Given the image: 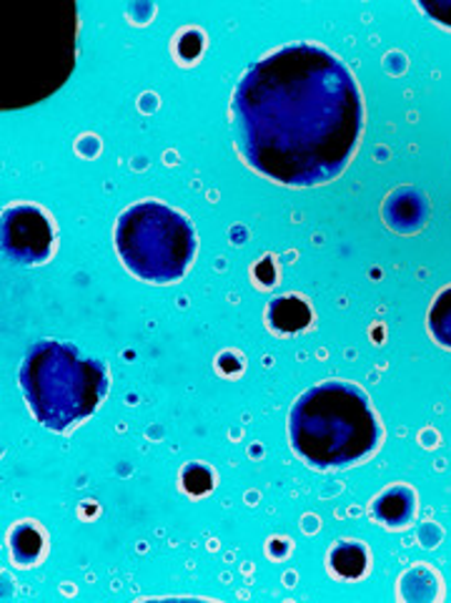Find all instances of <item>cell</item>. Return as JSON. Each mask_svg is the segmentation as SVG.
<instances>
[{"mask_svg":"<svg viewBox=\"0 0 451 603\" xmlns=\"http://www.w3.org/2000/svg\"><path fill=\"white\" fill-rule=\"evenodd\" d=\"M429 330L441 347L451 350V287L441 290L429 310Z\"/></svg>","mask_w":451,"mask_h":603,"instance_id":"7c38bea8","label":"cell"},{"mask_svg":"<svg viewBox=\"0 0 451 603\" xmlns=\"http://www.w3.org/2000/svg\"><path fill=\"white\" fill-rule=\"evenodd\" d=\"M397 596L399 601L409 603H434L444 599V586H441V579L434 569L419 563L401 573Z\"/></svg>","mask_w":451,"mask_h":603,"instance_id":"30bf717a","label":"cell"},{"mask_svg":"<svg viewBox=\"0 0 451 603\" xmlns=\"http://www.w3.org/2000/svg\"><path fill=\"white\" fill-rule=\"evenodd\" d=\"M213 486H216V476L209 466H203V462H188V466H183L181 488L188 496L201 498L206 493H211Z\"/></svg>","mask_w":451,"mask_h":603,"instance_id":"4fadbf2b","label":"cell"},{"mask_svg":"<svg viewBox=\"0 0 451 603\" xmlns=\"http://www.w3.org/2000/svg\"><path fill=\"white\" fill-rule=\"evenodd\" d=\"M289 551H291V541H286V538H271L269 541L266 553L271 555V559H284Z\"/></svg>","mask_w":451,"mask_h":603,"instance_id":"ac0fdd59","label":"cell"},{"mask_svg":"<svg viewBox=\"0 0 451 603\" xmlns=\"http://www.w3.org/2000/svg\"><path fill=\"white\" fill-rule=\"evenodd\" d=\"M253 277H256L259 287H274L276 284V264L271 257H263L261 262L253 267Z\"/></svg>","mask_w":451,"mask_h":603,"instance_id":"e0dca14e","label":"cell"},{"mask_svg":"<svg viewBox=\"0 0 451 603\" xmlns=\"http://www.w3.org/2000/svg\"><path fill=\"white\" fill-rule=\"evenodd\" d=\"M241 159L286 187H318L346 169L364 132L354 73L332 51L294 43L243 73L231 98Z\"/></svg>","mask_w":451,"mask_h":603,"instance_id":"6da1fadb","label":"cell"},{"mask_svg":"<svg viewBox=\"0 0 451 603\" xmlns=\"http://www.w3.org/2000/svg\"><path fill=\"white\" fill-rule=\"evenodd\" d=\"M206 49V35L199 28H183L174 41V53L181 63H196Z\"/></svg>","mask_w":451,"mask_h":603,"instance_id":"5bb4252c","label":"cell"},{"mask_svg":"<svg viewBox=\"0 0 451 603\" xmlns=\"http://www.w3.org/2000/svg\"><path fill=\"white\" fill-rule=\"evenodd\" d=\"M55 227L49 211L35 204H15L3 211V252L18 264L49 262Z\"/></svg>","mask_w":451,"mask_h":603,"instance_id":"5b68a950","label":"cell"},{"mask_svg":"<svg viewBox=\"0 0 451 603\" xmlns=\"http://www.w3.org/2000/svg\"><path fill=\"white\" fill-rule=\"evenodd\" d=\"M371 569V553L361 541H338L328 551V571L342 581H359Z\"/></svg>","mask_w":451,"mask_h":603,"instance_id":"8fae6325","label":"cell"},{"mask_svg":"<svg viewBox=\"0 0 451 603\" xmlns=\"http://www.w3.org/2000/svg\"><path fill=\"white\" fill-rule=\"evenodd\" d=\"M419 11L427 13L434 23L451 28V0H431V3H419Z\"/></svg>","mask_w":451,"mask_h":603,"instance_id":"9a60e30c","label":"cell"},{"mask_svg":"<svg viewBox=\"0 0 451 603\" xmlns=\"http://www.w3.org/2000/svg\"><path fill=\"white\" fill-rule=\"evenodd\" d=\"M103 362L83 357L78 347L41 340L21 365V387L35 420L53 433H65L98 410L108 393Z\"/></svg>","mask_w":451,"mask_h":603,"instance_id":"3957f363","label":"cell"},{"mask_svg":"<svg viewBox=\"0 0 451 603\" xmlns=\"http://www.w3.org/2000/svg\"><path fill=\"white\" fill-rule=\"evenodd\" d=\"M216 370L223 377H239L243 373V360L237 352H221L219 360H216Z\"/></svg>","mask_w":451,"mask_h":603,"instance_id":"2e32d148","label":"cell"},{"mask_svg":"<svg viewBox=\"0 0 451 603\" xmlns=\"http://www.w3.org/2000/svg\"><path fill=\"white\" fill-rule=\"evenodd\" d=\"M371 516L374 521L394 528V531L407 528L417 518V493L409 486H401V482L381 490L371 503Z\"/></svg>","mask_w":451,"mask_h":603,"instance_id":"52a82bcc","label":"cell"},{"mask_svg":"<svg viewBox=\"0 0 451 603\" xmlns=\"http://www.w3.org/2000/svg\"><path fill=\"white\" fill-rule=\"evenodd\" d=\"M289 438L296 456L316 470H342L369 458L384 430L369 395L344 380L306 389L289 413Z\"/></svg>","mask_w":451,"mask_h":603,"instance_id":"7a4b0ae2","label":"cell"},{"mask_svg":"<svg viewBox=\"0 0 451 603\" xmlns=\"http://www.w3.org/2000/svg\"><path fill=\"white\" fill-rule=\"evenodd\" d=\"M266 322L276 335H296V332L306 330L314 322L312 304L298 294L276 297L266 310Z\"/></svg>","mask_w":451,"mask_h":603,"instance_id":"9c48e42d","label":"cell"},{"mask_svg":"<svg viewBox=\"0 0 451 603\" xmlns=\"http://www.w3.org/2000/svg\"><path fill=\"white\" fill-rule=\"evenodd\" d=\"M116 252L138 280L174 284L193 264L196 231L181 211L161 201H138L118 217Z\"/></svg>","mask_w":451,"mask_h":603,"instance_id":"277c9868","label":"cell"},{"mask_svg":"<svg viewBox=\"0 0 451 603\" xmlns=\"http://www.w3.org/2000/svg\"><path fill=\"white\" fill-rule=\"evenodd\" d=\"M384 221L399 235H413L427 225L429 204L427 197L411 187H401L391 191L381 207Z\"/></svg>","mask_w":451,"mask_h":603,"instance_id":"8992f818","label":"cell"},{"mask_svg":"<svg viewBox=\"0 0 451 603\" xmlns=\"http://www.w3.org/2000/svg\"><path fill=\"white\" fill-rule=\"evenodd\" d=\"M49 551V536L35 521H21L8 533V553H11L18 569H31L45 559Z\"/></svg>","mask_w":451,"mask_h":603,"instance_id":"ba28073f","label":"cell"}]
</instances>
